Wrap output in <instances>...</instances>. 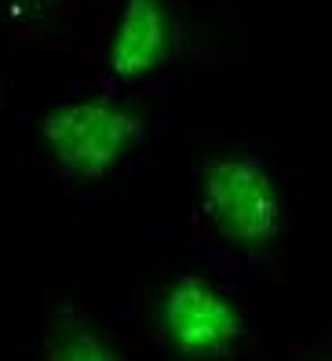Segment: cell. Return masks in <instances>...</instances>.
I'll return each mask as SVG.
<instances>
[{
	"label": "cell",
	"instance_id": "6da1fadb",
	"mask_svg": "<svg viewBox=\"0 0 332 361\" xmlns=\"http://www.w3.org/2000/svg\"><path fill=\"white\" fill-rule=\"evenodd\" d=\"M40 132L51 157L70 176L99 179L135 146L142 121L110 99H85L51 110Z\"/></svg>",
	"mask_w": 332,
	"mask_h": 361
},
{
	"label": "cell",
	"instance_id": "7a4b0ae2",
	"mask_svg": "<svg viewBox=\"0 0 332 361\" xmlns=\"http://www.w3.org/2000/svg\"><path fill=\"white\" fill-rule=\"evenodd\" d=\"M204 204L219 233L245 248H263L278 233V190L245 157L212 161L204 172Z\"/></svg>",
	"mask_w": 332,
	"mask_h": 361
},
{
	"label": "cell",
	"instance_id": "3957f363",
	"mask_svg": "<svg viewBox=\"0 0 332 361\" xmlns=\"http://www.w3.org/2000/svg\"><path fill=\"white\" fill-rule=\"evenodd\" d=\"M161 325L179 354L212 357V354H223L238 339L241 317L216 288H209L201 278H186L172 285V292L164 295Z\"/></svg>",
	"mask_w": 332,
	"mask_h": 361
},
{
	"label": "cell",
	"instance_id": "277c9868",
	"mask_svg": "<svg viewBox=\"0 0 332 361\" xmlns=\"http://www.w3.org/2000/svg\"><path fill=\"white\" fill-rule=\"evenodd\" d=\"M168 55V15L161 0H128L113 37L110 66L117 77H142Z\"/></svg>",
	"mask_w": 332,
	"mask_h": 361
},
{
	"label": "cell",
	"instance_id": "5b68a950",
	"mask_svg": "<svg viewBox=\"0 0 332 361\" xmlns=\"http://www.w3.org/2000/svg\"><path fill=\"white\" fill-rule=\"evenodd\" d=\"M51 361H117V357L92 329H85L80 322H62L51 347Z\"/></svg>",
	"mask_w": 332,
	"mask_h": 361
},
{
	"label": "cell",
	"instance_id": "8992f818",
	"mask_svg": "<svg viewBox=\"0 0 332 361\" xmlns=\"http://www.w3.org/2000/svg\"><path fill=\"white\" fill-rule=\"evenodd\" d=\"M30 4H33V8H44V4H51V0H30Z\"/></svg>",
	"mask_w": 332,
	"mask_h": 361
}]
</instances>
